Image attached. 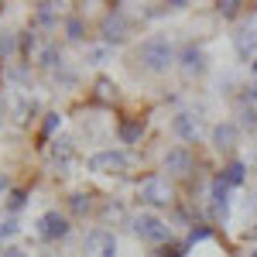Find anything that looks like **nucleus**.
Masks as SVG:
<instances>
[{
  "mask_svg": "<svg viewBox=\"0 0 257 257\" xmlns=\"http://www.w3.org/2000/svg\"><path fill=\"white\" fill-rule=\"evenodd\" d=\"M65 38H69V41H82V21L79 18L65 21Z\"/></svg>",
  "mask_w": 257,
  "mask_h": 257,
  "instance_id": "5701e85b",
  "label": "nucleus"
},
{
  "mask_svg": "<svg viewBox=\"0 0 257 257\" xmlns=\"http://www.w3.org/2000/svg\"><path fill=\"white\" fill-rule=\"evenodd\" d=\"M69 209H72L76 216H86V213L93 209V202H89V192H76V196H69Z\"/></svg>",
  "mask_w": 257,
  "mask_h": 257,
  "instance_id": "a211bd4d",
  "label": "nucleus"
},
{
  "mask_svg": "<svg viewBox=\"0 0 257 257\" xmlns=\"http://www.w3.org/2000/svg\"><path fill=\"white\" fill-rule=\"evenodd\" d=\"M0 189H7V182H4V178H0Z\"/></svg>",
  "mask_w": 257,
  "mask_h": 257,
  "instance_id": "2f4dec72",
  "label": "nucleus"
},
{
  "mask_svg": "<svg viewBox=\"0 0 257 257\" xmlns=\"http://www.w3.org/2000/svg\"><path fill=\"white\" fill-rule=\"evenodd\" d=\"M141 134H144V120H123V123H120V141H123V144L141 141Z\"/></svg>",
  "mask_w": 257,
  "mask_h": 257,
  "instance_id": "dca6fc26",
  "label": "nucleus"
},
{
  "mask_svg": "<svg viewBox=\"0 0 257 257\" xmlns=\"http://www.w3.org/2000/svg\"><path fill=\"white\" fill-rule=\"evenodd\" d=\"M250 257H257V247H254V250H250Z\"/></svg>",
  "mask_w": 257,
  "mask_h": 257,
  "instance_id": "473e14b6",
  "label": "nucleus"
},
{
  "mask_svg": "<svg viewBox=\"0 0 257 257\" xmlns=\"http://www.w3.org/2000/svg\"><path fill=\"white\" fill-rule=\"evenodd\" d=\"M189 247H192L189 240H168V243L158 250V257H185V254H189Z\"/></svg>",
  "mask_w": 257,
  "mask_h": 257,
  "instance_id": "f3484780",
  "label": "nucleus"
},
{
  "mask_svg": "<svg viewBox=\"0 0 257 257\" xmlns=\"http://www.w3.org/2000/svg\"><path fill=\"white\" fill-rule=\"evenodd\" d=\"M233 45H237V55L247 62L257 52V31H254V28H240L237 35H233Z\"/></svg>",
  "mask_w": 257,
  "mask_h": 257,
  "instance_id": "f8f14e48",
  "label": "nucleus"
},
{
  "mask_svg": "<svg viewBox=\"0 0 257 257\" xmlns=\"http://www.w3.org/2000/svg\"><path fill=\"white\" fill-rule=\"evenodd\" d=\"M14 52H18V35L4 31V35H0V55H4V59H11Z\"/></svg>",
  "mask_w": 257,
  "mask_h": 257,
  "instance_id": "4be33fe9",
  "label": "nucleus"
},
{
  "mask_svg": "<svg viewBox=\"0 0 257 257\" xmlns=\"http://www.w3.org/2000/svg\"><path fill=\"white\" fill-rule=\"evenodd\" d=\"M131 230H134L144 243H161V247H165V243L172 240V226H168L158 213H138V216L131 219Z\"/></svg>",
  "mask_w": 257,
  "mask_h": 257,
  "instance_id": "f03ea898",
  "label": "nucleus"
},
{
  "mask_svg": "<svg viewBox=\"0 0 257 257\" xmlns=\"http://www.w3.org/2000/svg\"><path fill=\"white\" fill-rule=\"evenodd\" d=\"M209 209H213L219 219L230 216V185L223 182V175H216L213 185H209Z\"/></svg>",
  "mask_w": 257,
  "mask_h": 257,
  "instance_id": "9b49d317",
  "label": "nucleus"
},
{
  "mask_svg": "<svg viewBox=\"0 0 257 257\" xmlns=\"http://www.w3.org/2000/svg\"><path fill=\"white\" fill-rule=\"evenodd\" d=\"M0 257H28V254H24L21 247H4V254H0Z\"/></svg>",
  "mask_w": 257,
  "mask_h": 257,
  "instance_id": "c85d7f7f",
  "label": "nucleus"
},
{
  "mask_svg": "<svg viewBox=\"0 0 257 257\" xmlns=\"http://www.w3.org/2000/svg\"><path fill=\"white\" fill-rule=\"evenodd\" d=\"M138 59H141V65H144L148 72H165L172 62H178V55H175L172 41L165 38V35H151V38L141 41Z\"/></svg>",
  "mask_w": 257,
  "mask_h": 257,
  "instance_id": "f257e3e1",
  "label": "nucleus"
},
{
  "mask_svg": "<svg viewBox=\"0 0 257 257\" xmlns=\"http://www.w3.org/2000/svg\"><path fill=\"white\" fill-rule=\"evenodd\" d=\"M178 65H182V72H185V76H202V72L209 69V59H206L202 45L189 41V45L178 52Z\"/></svg>",
  "mask_w": 257,
  "mask_h": 257,
  "instance_id": "6e6552de",
  "label": "nucleus"
},
{
  "mask_svg": "<svg viewBox=\"0 0 257 257\" xmlns=\"http://www.w3.org/2000/svg\"><path fill=\"white\" fill-rule=\"evenodd\" d=\"M127 165H131V158H127V151H120V148L96 151L93 158L86 161V168H89V172H99V175H113V172H123Z\"/></svg>",
  "mask_w": 257,
  "mask_h": 257,
  "instance_id": "39448f33",
  "label": "nucleus"
},
{
  "mask_svg": "<svg viewBox=\"0 0 257 257\" xmlns=\"http://www.w3.org/2000/svg\"><path fill=\"white\" fill-rule=\"evenodd\" d=\"M62 127V117L59 113H45V123H41V141H48L55 131Z\"/></svg>",
  "mask_w": 257,
  "mask_h": 257,
  "instance_id": "aec40b11",
  "label": "nucleus"
},
{
  "mask_svg": "<svg viewBox=\"0 0 257 257\" xmlns=\"http://www.w3.org/2000/svg\"><path fill=\"white\" fill-rule=\"evenodd\" d=\"M237 138H240V123H233V120H223L213 127V148L223 155H230L237 148Z\"/></svg>",
  "mask_w": 257,
  "mask_h": 257,
  "instance_id": "9d476101",
  "label": "nucleus"
},
{
  "mask_svg": "<svg viewBox=\"0 0 257 257\" xmlns=\"http://www.w3.org/2000/svg\"><path fill=\"white\" fill-rule=\"evenodd\" d=\"M213 237V226H192V230H189V243H202V240H209Z\"/></svg>",
  "mask_w": 257,
  "mask_h": 257,
  "instance_id": "393cba45",
  "label": "nucleus"
},
{
  "mask_svg": "<svg viewBox=\"0 0 257 257\" xmlns=\"http://www.w3.org/2000/svg\"><path fill=\"white\" fill-rule=\"evenodd\" d=\"M127 35H131V21L120 7H113V14H106V21H103V41L106 45H123Z\"/></svg>",
  "mask_w": 257,
  "mask_h": 257,
  "instance_id": "0eeeda50",
  "label": "nucleus"
},
{
  "mask_svg": "<svg viewBox=\"0 0 257 257\" xmlns=\"http://www.w3.org/2000/svg\"><path fill=\"white\" fill-rule=\"evenodd\" d=\"M24 202H28V192H24V189H11V196H7V213L24 209Z\"/></svg>",
  "mask_w": 257,
  "mask_h": 257,
  "instance_id": "412c9836",
  "label": "nucleus"
},
{
  "mask_svg": "<svg viewBox=\"0 0 257 257\" xmlns=\"http://www.w3.org/2000/svg\"><path fill=\"white\" fill-rule=\"evenodd\" d=\"M192 168H196V158H192V151L185 144L168 148V155H165V172L168 175H189Z\"/></svg>",
  "mask_w": 257,
  "mask_h": 257,
  "instance_id": "1a4fd4ad",
  "label": "nucleus"
},
{
  "mask_svg": "<svg viewBox=\"0 0 257 257\" xmlns=\"http://www.w3.org/2000/svg\"><path fill=\"white\" fill-rule=\"evenodd\" d=\"M219 175H223V182H226L230 189H233V185H243V182H247V165H243V161H230Z\"/></svg>",
  "mask_w": 257,
  "mask_h": 257,
  "instance_id": "2eb2a0df",
  "label": "nucleus"
},
{
  "mask_svg": "<svg viewBox=\"0 0 257 257\" xmlns=\"http://www.w3.org/2000/svg\"><path fill=\"white\" fill-rule=\"evenodd\" d=\"M240 7H243L240 0H219V4H216V11L223 14V18H237V14H240Z\"/></svg>",
  "mask_w": 257,
  "mask_h": 257,
  "instance_id": "b1692460",
  "label": "nucleus"
},
{
  "mask_svg": "<svg viewBox=\"0 0 257 257\" xmlns=\"http://www.w3.org/2000/svg\"><path fill=\"white\" fill-rule=\"evenodd\" d=\"M138 196H141V202H144V206H155V209H161V206H172V202H175V196H172V185H168L161 175L144 178Z\"/></svg>",
  "mask_w": 257,
  "mask_h": 257,
  "instance_id": "20e7f679",
  "label": "nucleus"
},
{
  "mask_svg": "<svg viewBox=\"0 0 257 257\" xmlns=\"http://www.w3.org/2000/svg\"><path fill=\"white\" fill-rule=\"evenodd\" d=\"M14 233H18V219H4V223H0V240L14 237Z\"/></svg>",
  "mask_w": 257,
  "mask_h": 257,
  "instance_id": "bb28decb",
  "label": "nucleus"
},
{
  "mask_svg": "<svg viewBox=\"0 0 257 257\" xmlns=\"http://www.w3.org/2000/svg\"><path fill=\"white\" fill-rule=\"evenodd\" d=\"M72 158H76V151H72V141H65V138L52 141V161H55L59 168H69V165H72Z\"/></svg>",
  "mask_w": 257,
  "mask_h": 257,
  "instance_id": "4468645a",
  "label": "nucleus"
},
{
  "mask_svg": "<svg viewBox=\"0 0 257 257\" xmlns=\"http://www.w3.org/2000/svg\"><path fill=\"white\" fill-rule=\"evenodd\" d=\"M86 254L96 257H117V237L106 230V226H93L86 233Z\"/></svg>",
  "mask_w": 257,
  "mask_h": 257,
  "instance_id": "423d86ee",
  "label": "nucleus"
},
{
  "mask_svg": "<svg viewBox=\"0 0 257 257\" xmlns=\"http://www.w3.org/2000/svg\"><path fill=\"white\" fill-rule=\"evenodd\" d=\"M172 131H175L182 141H196V138H199V120L192 117V113H175V120H172Z\"/></svg>",
  "mask_w": 257,
  "mask_h": 257,
  "instance_id": "ddd939ff",
  "label": "nucleus"
},
{
  "mask_svg": "<svg viewBox=\"0 0 257 257\" xmlns=\"http://www.w3.org/2000/svg\"><path fill=\"white\" fill-rule=\"evenodd\" d=\"M247 99H257V79H254V86L247 89Z\"/></svg>",
  "mask_w": 257,
  "mask_h": 257,
  "instance_id": "c756f323",
  "label": "nucleus"
},
{
  "mask_svg": "<svg viewBox=\"0 0 257 257\" xmlns=\"http://www.w3.org/2000/svg\"><path fill=\"white\" fill-rule=\"evenodd\" d=\"M35 230H38L41 240H65L69 233H72V226H69V216L65 213H59V209H48V213H41L38 223H35Z\"/></svg>",
  "mask_w": 257,
  "mask_h": 257,
  "instance_id": "7ed1b4c3",
  "label": "nucleus"
},
{
  "mask_svg": "<svg viewBox=\"0 0 257 257\" xmlns=\"http://www.w3.org/2000/svg\"><path fill=\"white\" fill-rule=\"evenodd\" d=\"M250 76L257 79V59H250Z\"/></svg>",
  "mask_w": 257,
  "mask_h": 257,
  "instance_id": "7c9ffc66",
  "label": "nucleus"
},
{
  "mask_svg": "<svg viewBox=\"0 0 257 257\" xmlns=\"http://www.w3.org/2000/svg\"><path fill=\"white\" fill-rule=\"evenodd\" d=\"M240 123H243L247 131H257V110L254 106H243V110H240Z\"/></svg>",
  "mask_w": 257,
  "mask_h": 257,
  "instance_id": "a878e982",
  "label": "nucleus"
},
{
  "mask_svg": "<svg viewBox=\"0 0 257 257\" xmlns=\"http://www.w3.org/2000/svg\"><path fill=\"white\" fill-rule=\"evenodd\" d=\"M41 69H52V72L62 69V52L55 48V45H48V48L41 52Z\"/></svg>",
  "mask_w": 257,
  "mask_h": 257,
  "instance_id": "6ab92c4d",
  "label": "nucleus"
},
{
  "mask_svg": "<svg viewBox=\"0 0 257 257\" xmlns=\"http://www.w3.org/2000/svg\"><path fill=\"white\" fill-rule=\"evenodd\" d=\"M35 45H38L35 35H24V38H21V52H24V55H31V52H35Z\"/></svg>",
  "mask_w": 257,
  "mask_h": 257,
  "instance_id": "cd10ccee",
  "label": "nucleus"
}]
</instances>
